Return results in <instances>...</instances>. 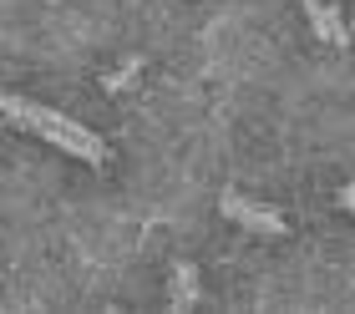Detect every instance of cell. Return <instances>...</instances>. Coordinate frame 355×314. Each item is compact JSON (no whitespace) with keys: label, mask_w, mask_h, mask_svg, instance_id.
<instances>
[{"label":"cell","mask_w":355,"mask_h":314,"mask_svg":"<svg viewBox=\"0 0 355 314\" xmlns=\"http://www.w3.org/2000/svg\"><path fill=\"white\" fill-rule=\"evenodd\" d=\"M0 112H6L15 127L36 132V137H46L51 147H61V152H71V157L92 162V168H102V162H107V142L96 137L92 127H82L76 117H67V112L41 107V102H31V96H15V91L0 96Z\"/></svg>","instance_id":"6da1fadb"},{"label":"cell","mask_w":355,"mask_h":314,"mask_svg":"<svg viewBox=\"0 0 355 314\" xmlns=\"http://www.w3.org/2000/svg\"><path fill=\"white\" fill-rule=\"evenodd\" d=\"M218 213L229 223H239V228H249V234H259V238H279L284 234V218L274 208H264V203H249V198H239V193H223L218 198Z\"/></svg>","instance_id":"7a4b0ae2"},{"label":"cell","mask_w":355,"mask_h":314,"mask_svg":"<svg viewBox=\"0 0 355 314\" xmlns=\"http://www.w3.org/2000/svg\"><path fill=\"white\" fill-rule=\"evenodd\" d=\"M304 15H310V30L320 41H330V46H350V26H345V15L325 6V0H304Z\"/></svg>","instance_id":"3957f363"},{"label":"cell","mask_w":355,"mask_h":314,"mask_svg":"<svg viewBox=\"0 0 355 314\" xmlns=\"http://www.w3.org/2000/svg\"><path fill=\"white\" fill-rule=\"evenodd\" d=\"M203 299V284H198V269L178 259L173 274H168V309H193Z\"/></svg>","instance_id":"277c9868"},{"label":"cell","mask_w":355,"mask_h":314,"mask_svg":"<svg viewBox=\"0 0 355 314\" xmlns=\"http://www.w3.org/2000/svg\"><path fill=\"white\" fill-rule=\"evenodd\" d=\"M137 71H142V61L132 56V61L122 66V71H112V76H102V87H107V91H122V87H132V81H137Z\"/></svg>","instance_id":"5b68a950"}]
</instances>
